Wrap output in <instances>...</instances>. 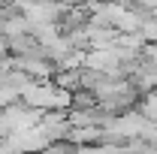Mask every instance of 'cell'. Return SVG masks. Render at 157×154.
Listing matches in <instances>:
<instances>
[{
  "label": "cell",
  "mask_w": 157,
  "mask_h": 154,
  "mask_svg": "<svg viewBox=\"0 0 157 154\" xmlns=\"http://www.w3.org/2000/svg\"><path fill=\"white\" fill-rule=\"evenodd\" d=\"M52 82H55L58 88H63V91L73 94V91L82 88V67H76V70H55Z\"/></svg>",
  "instance_id": "obj_4"
},
{
  "label": "cell",
  "mask_w": 157,
  "mask_h": 154,
  "mask_svg": "<svg viewBox=\"0 0 157 154\" xmlns=\"http://www.w3.org/2000/svg\"><path fill=\"white\" fill-rule=\"evenodd\" d=\"M0 3H21V0H0Z\"/></svg>",
  "instance_id": "obj_7"
},
{
  "label": "cell",
  "mask_w": 157,
  "mask_h": 154,
  "mask_svg": "<svg viewBox=\"0 0 157 154\" xmlns=\"http://www.w3.org/2000/svg\"><path fill=\"white\" fill-rule=\"evenodd\" d=\"M85 67L103 70V73H115L118 67H121L115 45H106V48H85Z\"/></svg>",
  "instance_id": "obj_2"
},
{
  "label": "cell",
  "mask_w": 157,
  "mask_h": 154,
  "mask_svg": "<svg viewBox=\"0 0 157 154\" xmlns=\"http://www.w3.org/2000/svg\"><path fill=\"white\" fill-rule=\"evenodd\" d=\"M73 94L58 88L52 79H30L24 88H21V103L39 109V112H48V109H67Z\"/></svg>",
  "instance_id": "obj_1"
},
{
  "label": "cell",
  "mask_w": 157,
  "mask_h": 154,
  "mask_svg": "<svg viewBox=\"0 0 157 154\" xmlns=\"http://www.w3.org/2000/svg\"><path fill=\"white\" fill-rule=\"evenodd\" d=\"M130 82H133V88H136L139 94H148V91H154L157 88V70L151 64H136V70L130 73Z\"/></svg>",
  "instance_id": "obj_3"
},
{
  "label": "cell",
  "mask_w": 157,
  "mask_h": 154,
  "mask_svg": "<svg viewBox=\"0 0 157 154\" xmlns=\"http://www.w3.org/2000/svg\"><path fill=\"white\" fill-rule=\"evenodd\" d=\"M136 109H139V112H142L145 118H148V121H154V124H157V88H154V91H148V94H142V97H139Z\"/></svg>",
  "instance_id": "obj_5"
},
{
  "label": "cell",
  "mask_w": 157,
  "mask_h": 154,
  "mask_svg": "<svg viewBox=\"0 0 157 154\" xmlns=\"http://www.w3.org/2000/svg\"><path fill=\"white\" fill-rule=\"evenodd\" d=\"M142 60L151 64L157 70V42H145V45H142Z\"/></svg>",
  "instance_id": "obj_6"
}]
</instances>
